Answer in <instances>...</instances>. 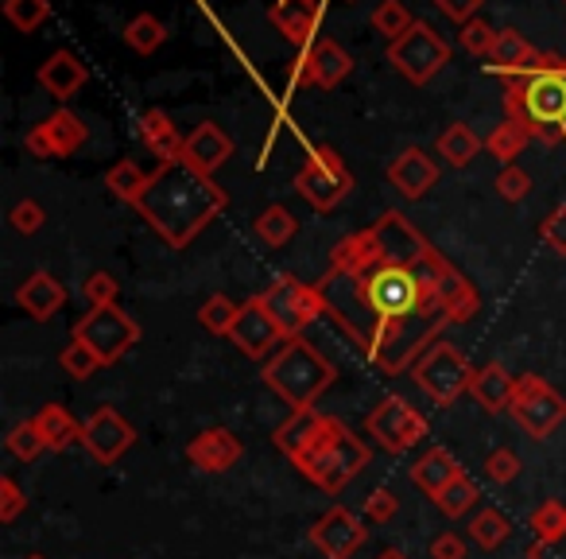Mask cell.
Wrapping results in <instances>:
<instances>
[{
  "label": "cell",
  "instance_id": "43",
  "mask_svg": "<svg viewBox=\"0 0 566 559\" xmlns=\"http://www.w3.org/2000/svg\"><path fill=\"white\" fill-rule=\"evenodd\" d=\"M520 470H524V463H520V455L512 447L489 451V458H485V478L489 482H496V486H509V482L520 478Z\"/></svg>",
  "mask_w": 566,
  "mask_h": 559
},
{
  "label": "cell",
  "instance_id": "7",
  "mask_svg": "<svg viewBox=\"0 0 566 559\" xmlns=\"http://www.w3.org/2000/svg\"><path fill=\"white\" fill-rule=\"evenodd\" d=\"M473 373H478V370H473V365L465 362V358L458 354L447 339H439L416 365H411V377H416V385L423 389V393L431 396L439 408H450L458 396L470 393Z\"/></svg>",
  "mask_w": 566,
  "mask_h": 559
},
{
  "label": "cell",
  "instance_id": "26",
  "mask_svg": "<svg viewBox=\"0 0 566 559\" xmlns=\"http://www.w3.org/2000/svg\"><path fill=\"white\" fill-rule=\"evenodd\" d=\"M86 79H90L86 66H82V59L71 55V51H55V55L40 66V86L48 90L51 97H59V102L78 94V90L86 86Z\"/></svg>",
  "mask_w": 566,
  "mask_h": 559
},
{
  "label": "cell",
  "instance_id": "45",
  "mask_svg": "<svg viewBox=\"0 0 566 559\" xmlns=\"http://www.w3.org/2000/svg\"><path fill=\"white\" fill-rule=\"evenodd\" d=\"M493 43H496V32L485 24V20H470V24H462V32H458V48L470 51V55H493Z\"/></svg>",
  "mask_w": 566,
  "mask_h": 559
},
{
  "label": "cell",
  "instance_id": "30",
  "mask_svg": "<svg viewBox=\"0 0 566 559\" xmlns=\"http://www.w3.org/2000/svg\"><path fill=\"white\" fill-rule=\"evenodd\" d=\"M485 148V141H481L478 133H473L470 125H462V121H454V125H447V133L439 136V156L447 159L450 167H465L473 164V156Z\"/></svg>",
  "mask_w": 566,
  "mask_h": 559
},
{
  "label": "cell",
  "instance_id": "36",
  "mask_svg": "<svg viewBox=\"0 0 566 559\" xmlns=\"http://www.w3.org/2000/svg\"><path fill=\"white\" fill-rule=\"evenodd\" d=\"M4 447H9V455L20 458V463H35V458L48 451V443H43L35 420H24V424H17L9 435H4Z\"/></svg>",
  "mask_w": 566,
  "mask_h": 559
},
{
  "label": "cell",
  "instance_id": "10",
  "mask_svg": "<svg viewBox=\"0 0 566 559\" xmlns=\"http://www.w3.org/2000/svg\"><path fill=\"white\" fill-rule=\"evenodd\" d=\"M74 339L86 342L105 365H113L140 342V323H136L125 308H117V303H109V308H90L86 315L74 323Z\"/></svg>",
  "mask_w": 566,
  "mask_h": 559
},
{
  "label": "cell",
  "instance_id": "22",
  "mask_svg": "<svg viewBox=\"0 0 566 559\" xmlns=\"http://www.w3.org/2000/svg\"><path fill=\"white\" fill-rule=\"evenodd\" d=\"M268 20H272V28H280V35L292 43V48L311 51V40H315V32H318L323 9L307 4V0H275L272 9H268Z\"/></svg>",
  "mask_w": 566,
  "mask_h": 559
},
{
  "label": "cell",
  "instance_id": "42",
  "mask_svg": "<svg viewBox=\"0 0 566 559\" xmlns=\"http://www.w3.org/2000/svg\"><path fill=\"white\" fill-rule=\"evenodd\" d=\"M82 296H86L90 308H109V303H117L120 296V280L113 272H90L86 280H82Z\"/></svg>",
  "mask_w": 566,
  "mask_h": 559
},
{
  "label": "cell",
  "instance_id": "35",
  "mask_svg": "<svg viewBox=\"0 0 566 559\" xmlns=\"http://www.w3.org/2000/svg\"><path fill=\"white\" fill-rule=\"evenodd\" d=\"M470 536H473V544H478V548L496 551L512 536V520L504 517L501 509H481L478 517L470 520Z\"/></svg>",
  "mask_w": 566,
  "mask_h": 559
},
{
  "label": "cell",
  "instance_id": "13",
  "mask_svg": "<svg viewBox=\"0 0 566 559\" xmlns=\"http://www.w3.org/2000/svg\"><path fill=\"white\" fill-rule=\"evenodd\" d=\"M133 443L136 427L109 404H102V408L82 420V447L94 455V463L113 466L117 458H125V451H133Z\"/></svg>",
  "mask_w": 566,
  "mask_h": 559
},
{
  "label": "cell",
  "instance_id": "33",
  "mask_svg": "<svg viewBox=\"0 0 566 559\" xmlns=\"http://www.w3.org/2000/svg\"><path fill=\"white\" fill-rule=\"evenodd\" d=\"M167 40V24L151 12H140L125 24V43L136 51V55H151L156 48H164Z\"/></svg>",
  "mask_w": 566,
  "mask_h": 559
},
{
  "label": "cell",
  "instance_id": "3",
  "mask_svg": "<svg viewBox=\"0 0 566 559\" xmlns=\"http://www.w3.org/2000/svg\"><path fill=\"white\" fill-rule=\"evenodd\" d=\"M226 206V187H218L213 175L195 172L187 159H179V164H159L151 172V183L136 210L171 249H187Z\"/></svg>",
  "mask_w": 566,
  "mask_h": 559
},
{
  "label": "cell",
  "instance_id": "34",
  "mask_svg": "<svg viewBox=\"0 0 566 559\" xmlns=\"http://www.w3.org/2000/svg\"><path fill=\"white\" fill-rule=\"evenodd\" d=\"M295 229H300V221H295V214L287 206H268L256 218V237L264 245H272V249H283L295 237Z\"/></svg>",
  "mask_w": 566,
  "mask_h": 559
},
{
  "label": "cell",
  "instance_id": "19",
  "mask_svg": "<svg viewBox=\"0 0 566 559\" xmlns=\"http://www.w3.org/2000/svg\"><path fill=\"white\" fill-rule=\"evenodd\" d=\"M66 300H71V296H66V284L59 280V276H51L48 268H35L32 276H24V284L17 288L20 311H28L35 323H51V319L66 308Z\"/></svg>",
  "mask_w": 566,
  "mask_h": 559
},
{
  "label": "cell",
  "instance_id": "46",
  "mask_svg": "<svg viewBox=\"0 0 566 559\" xmlns=\"http://www.w3.org/2000/svg\"><path fill=\"white\" fill-rule=\"evenodd\" d=\"M496 195H501L504 203H520V198L532 195V175H527L524 167L509 164L501 175H496Z\"/></svg>",
  "mask_w": 566,
  "mask_h": 559
},
{
  "label": "cell",
  "instance_id": "39",
  "mask_svg": "<svg viewBox=\"0 0 566 559\" xmlns=\"http://www.w3.org/2000/svg\"><path fill=\"white\" fill-rule=\"evenodd\" d=\"M411 24H416V20L403 9V0H380L377 9H373V28H377L380 35H388V43L400 40Z\"/></svg>",
  "mask_w": 566,
  "mask_h": 559
},
{
  "label": "cell",
  "instance_id": "57",
  "mask_svg": "<svg viewBox=\"0 0 566 559\" xmlns=\"http://www.w3.org/2000/svg\"><path fill=\"white\" fill-rule=\"evenodd\" d=\"M563 4H566V0H563Z\"/></svg>",
  "mask_w": 566,
  "mask_h": 559
},
{
  "label": "cell",
  "instance_id": "53",
  "mask_svg": "<svg viewBox=\"0 0 566 559\" xmlns=\"http://www.w3.org/2000/svg\"><path fill=\"white\" fill-rule=\"evenodd\" d=\"M377 559H408V551H400V548H380Z\"/></svg>",
  "mask_w": 566,
  "mask_h": 559
},
{
  "label": "cell",
  "instance_id": "12",
  "mask_svg": "<svg viewBox=\"0 0 566 559\" xmlns=\"http://www.w3.org/2000/svg\"><path fill=\"white\" fill-rule=\"evenodd\" d=\"M365 432L373 435L380 451L388 455H403V451L419 447L427 439V420L423 412L411 408L403 396H385L377 408L365 416Z\"/></svg>",
  "mask_w": 566,
  "mask_h": 559
},
{
  "label": "cell",
  "instance_id": "48",
  "mask_svg": "<svg viewBox=\"0 0 566 559\" xmlns=\"http://www.w3.org/2000/svg\"><path fill=\"white\" fill-rule=\"evenodd\" d=\"M24 509H28V494L20 489V482L12 478V474H4V478H0V520L12 525Z\"/></svg>",
  "mask_w": 566,
  "mask_h": 559
},
{
  "label": "cell",
  "instance_id": "31",
  "mask_svg": "<svg viewBox=\"0 0 566 559\" xmlns=\"http://www.w3.org/2000/svg\"><path fill=\"white\" fill-rule=\"evenodd\" d=\"M478 501H481V486L470 478V474H458V478L450 482L439 497H434V509H439L442 517L458 520V517H465V513H470Z\"/></svg>",
  "mask_w": 566,
  "mask_h": 559
},
{
  "label": "cell",
  "instance_id": "54",
  "mask_svg": "<svg viewBox=\"0 0 566 559\" xmlns=\"http://www.w3.org/2000/svg\"><path fill=\"white\" fill-rule=\"evenodd\" d=\"M307 4H318V9H323V4H326V0H307Z\"/></svg>",
  "mask_w": 566,
  "mask_h": 559
},
{
  "label": "cell",
  "instance_id": "37",
  "mask_svg": "<svg viewBox=\"0 0 566 559\" xmlns=\"http://www.w3.org/2000/svg\"><path fill=\"white\" fill-rule=\"evenodd\" d=\"M237 315H241V303H233L229 296H210V300L202 303V311H198V319H202V327L210 334H226L229 339V331H233V323H237Z\"/></svg>",
  "mask_w": 566,
  "mask_h": 559
},
{
  "label": "cell",
  "instance_id": "16",
  "mask_svg": "<svg viewBox=\"0 0 566 559\" xmlns=\"http://www.w3.org/2000/svg\"><path fill=\"white\" fill-rule=\"evenodd\" d=\"M311 544L323 551L326 559H349L365 540H369V528H365V517H357L346 505H334L323 517L311 525Z\"/></svg>",
  "mask_w": 566,
  "mask_h": 559
},
{
  "label": "cell",
  "instance_id": "41",
  "mask_svg": "<svg viewBox=\"0 0 566 559\" xmlns=\"http://www.w3.org/2000/svg\"><path fill=\"white\" fill-rule=\"evenodd\" d=\"M532 532H535V540H563L566 536V505L563 501H543L539 509L532 513Z\"/></svg>",
  "mask_w": 566,
  "mask_h": 559
},
{
  "label": "cell",
  "instance_id": "20",
  "mask_svg": "<svg viewBox=\"0 0 566 559\" xmlns=\"http://www.w3.org/2000/svg\"><path fill=\"white\" fill-rule=\"evenodd\" d=\"M551 63H558V59L539 55V51H535L532 43L524 40V35L512 32V28H504V32H496L493 55H489L485 71L512 79V74H532V71H539V66H551Z\"/></svg>",
  "mask_w": 566,
  "mask_h": 559
},
{
  "label": "cell",
  "instance_id": "28",
  "mask_svg": "<svg viewBox=\"0 0 566 559\" xmlns=\"http://www.w3.org/2000/svg\"><path fill=\"white\" fill-rule=\"evenodd\" d=\"M32 420H35V427H40L48 451H59V455H63V451H71L74 443H82V424L63 408V404H43Z\"/></svg>",
  "mask_w": 566,
  "mask_h": 559
},
{
  "label": "cell",
  "instance_id": "38",
  "mask_svg": "<svg viewBox=\"0 0 566 559\" xmlns=\"http://www.w3.org/2000/svg\"><path fill=\"white\" fill-rule=\"evenodd\" d=\"M4 17L17 32H35L40 24H48L51 0H4Z\"/></svg>",
  "mask_w": 566,
  "mask_h": 559
},
{
  "label": "cell",
  "instance_id": "5",
  "mask_svg": "<svg viewBox=\"0 0 566 559\" xmlns=\"http://www.w3.org/2000/svg\"><path fill=\"white\" fill-rule=\"evenodd\" d=\"M264 385L295 408H315V401L334 385V365L307 339H287L260 370Z\"/></svg>",
  "mask_w": 566,
  "mask_h": 559
},
{
  "label": "cell",
  "instance_id": "32",
  "mask_svg": "<svg viewBox=\"0 0 566 559\" xmlns=\"http://www.w3.org/2000/svg\"><path fill=\"white\" fill-rule=\"evenodd\" d=\"M527 141H532V133H527L524 125H520L516 117H504L501 125L493 128V133H489V141H485V148L493 152L496 159H501L504 167L512 164V159L520 156V152L527 148Z\"/></svg>",
  "mask_w": 566,
  "mask_h": 559
},
{
  "label": "cell",
  "instance_id": "40",
  "mask_svg": "<svg viewBox=\"0 0 566 559\" xmlns=\"http://www.w3.org/2000/svg\"><path fill=\"white\" fill-rule=\"evenodd\" d=\"M59 365H63V373H71L74 381H86V377H94L97 370H105V362L94 354V350L86 346V342H78V339H71V346L59 354Z\"/></svg>",
  "mask_w": 566,
  "mask_h": 559
},
{
  "label": "cell",
  "instance_id": "18",
  "mask_svg": "<svg viewBox=\"0 0 566 559\" xmlns=\"http://www.w3.org/2000/svg\"><path fill=\"white\" fill-rule=\"evenodd\" d=\"M388 183H392L396 195H403L408 203H419L427 190L439 187V164L423 148H403L388 164Z\"/></svg>",
  "mask_w": 566,
  "mask_h": 559
},
{
  "label": "cell",
  "instance_id": "47",
  "mask_svg": "<svg viewBox=\"0 0 566 559\" xmlns=\"http://www.w3.org/2000/svg\"><path fill=\"white\" fill-rule=\"evenodd\" d=\"M539 241L547 245L555 257H566V203L555 206V210L539 221Z\"/></svg>",
  "mask_w": 566,
  "mask_h": 559
},
{
  "label": "cell",
  "instance_id": "52",
  "mask_svg": "<svg viewBox=\"0 0 566 559\" xmlns=\"http://www.w3.org/2000/svg\"><path fill=\"white\" fill-rule=\"evenodd\" d=\"M527 559H566V536L563 540H535L532 548H527Z\"/></svg>",
  "mask_w": 566,
  "mask_h": 559
},
{
  "label": "cell",
  "instance_id": "11",
  "mask_svg": "<svg viewBox=\"0 0 566 559\" xmlns=\"http://www.w3.org/2000/svg\"><path fill=\"white\" fill-rule=\"evenodd\" d=\"M260 303L268 308V315L275 319V327L283 331V339H303L311 323L323 315V296L315 284H303L295 276H280L260 292Z\"/></svg>",
  "mask_w": 566,
  "mask_h": 559
},
{
  "label": "cell",
  "instance_id": "8",
  "mask_svg": "<svg viewBox=\"0 0 566 559\" xmlns=\"http://www.w3.org/2000/svg\"><path fill=\"white\" fill-rule=\"evenodd\" d=\"M349 190H354V175H349V167L342 164L338 152L326 148V144L311 148L307 164H303L300 175H295V195H300L311 210L326 214V210H334Z\"/></svg>",
  "mask_w": 566,
  "mask_h": 559
},
{
  "label": "cell",
  "instance_id": "1",
  "mask_svg": "<svg viewBox=\"0 0 566 559\" xmlns=\"http://www.w3.org/2000/svg\"><path fill=\"white\" fill-rule=\"evenodd\" d=\"M315 288L323 315L385 377L411 373L447 327L470 323L481 311L473 280L439 249L419 260H388L369 226L334 245L331 268Z\"/></svg>",
  "mask_w": 566,
  "mask_h": 559
},
{
  "label": "cell",
  "instance_id": "55",
  "mask_svg": "<svg viewBox=\"0 0 566 559\" xmlns=\"http://www.w3.org/2000/svg\"><path fill=\"white\" fill-rule=\"evenodd\" d=\"M24 559H48V556H35V551H32V556H24Z\"/></svg>",
  "mask_w": 566,
  "mask_h": 559
},
{
  "label": "cell",
  "instance_id": "27",
  "mask_svg": "<svg viewBox=\"0 0 566 559\" xmlns=\"http://www.w3.org/2000/svg\"><path fill=\"white\" fill-rule=\"evenodd\" d=\"M512 393H516V377H512V373L504 370L501 362H489V365H481V370L473 373L470 396L485 412H509Z\"/></svg>",
  "mask_w": 566,
  "mask_h": 559
},
{
  "label": "cell",
  "instance_id": "6",
  "mask_svg": "<svg viewBox=\"0 0 566 559\" xmlns=\"http://www.w3.org/2000/svg\"><path fill=\"white\" fill-rule=\"evenodd\" d=\"M509 412L527 439H547L558 432V424H566V396L551 389L539 373H524V377H516Z\"/></svg>",
  "mask_w": 566,
  "mask_h": 559
},
{
  "label": "cell",
  "instance_id": "21",
  "mask_svg": "<svg viewBox=\"0 0 566 559\" xmlns=\"http://www.w3.org/2000/svg\"><path fill=\"white\" fill-rule=\"evenodd\" d=\"M187 458L202 474H226L241 458V439L229 427H206L187 443Z\"/></svg>",
  "mask_w": 566,
  "mask_h": 559
},
{
  "label": "cell",
  "instance_id": "4",
  "mask_svg": "<svg viewBox=\"0 0 566 559\" xmlns=\"http://www.w3.org/2000/svg\"><path fill=\"white\" fill-rule=\"evenodd\" d=\"M504 105L509 117H516L532 133V141H566V63L558 59L532 74H512Z\"/></svg>",
  "mask_w": 566,
  "mask_h": 559
},
{
  "label": "cell",
  "instance_id": "9",
  "mask_svg": "<svg viewBox=\"0 0 566 559\" xmlns=\"http://www.w3.org/2000/svg\"><path fill=\"white\" fill-rule=\"evenodd\" d=\"M388 63H392L408 82H416V86H427V82H431L434 74H439L442 66L450 63V43L442 40V35L434 32L431 24L416 20V24H411L408 32L400 35V40L388 43Z\"/></svg>",
  "mask_w": 566,
  "mask_h": 559
},
{
  "label": "cell",
  "instance_id": "14",
  "mask_svg": "<svg viewBox=\"0 0 566 559\" xmlns=\"http://www.w3.org/2000/svg\"><path fill=\"white\" fill-rule=\"evenodd\" d=\"M86 141H90L86 121L71 110H59V113H51L48 121L28 128L24 148L32 152L35 159H63V156H74Z\"/></svg>",
  "mask_w": 566,
  "mask_h": 559
},
{
  "label": "cell",
  "instance_id": "15",
  "mask_svg": "<svg viewBox=\"0 0 566 559\" xmlns=\"http://www.w3.org/2000/svg\"><path fill=\"white\" fill-rule=\"evenodd\" d=\"M349 74H354V55L334 40H318L311 51H300V59L292 63L295 86L334 90V86H342Z\"/></svg>",
  "mask_w": 566,
  "mask_h": 559
},
{
  "label": "cell",
  "instance_id": "17",
  "mask_svg": "<svg viewBox=\"0 0 566 559\" xmlns=\"http://www.w3.org/2000/svg\"><path fill=\"white\" fill-rule=\"evenodd\" d=\"M229 342H233L244 358L260 362V358L275 354L287 339H283V331L275 327V319L268 315V308L260 303V296H252L249 303H241V315H237L233 331H229Z\"/></svg>",
  "mask_w": 566,
  "mask_h": 559
},
{
  "label": "cell",
  "instance_id": "56",
  "mask_svg": "<svg viewBox=\"0 0 566 559\" xmlns=\"http://www.w3.org/2000/svg\"><path fill=\"white\" fill-rule=\"evenodd\" d=\"M346 4H349V0H346Z\"/></svg>",
  "mask_w": 566,
  "mask_h": 559
},
{
  "label": "cell",
  "instance_id": "44",
  "mask_svg": "<svg viewBox=\"0 0 566 559\" xmlns=\"http://www.w3.org/2000/svg\"><path fill=\"white\" fill-rule=\"evenodd\" d=\"M400 513V497L392 494L388 486H377L369 497L361 501V517L365 520H373V525H388V520Z\"/></svg>",
  "mask_w": 566,
  "mask_h": 559
},
{
  "label": "cell",
  "instance_id": "29",
  "mask_svg": "<svg viewBox=\"0 0 566 559\" xmlns=\"http://www.w3.org/2000/svg\"><path fill=\"white\" fill-rule=\"evenodd\" d=\"M151 183V172H144L136 159H120V164H113L109 172H105V187H109L113 198H120V203H140V195L148 190Z\"/></svg>",
  "mask_w": 566,
  "mask_h": 559
},
{
  "label": "cell",
  "instance_id": "51",
  "mask_svg": "<svg viewBox=\"0 0 566 559\" xmlns=\"http://www.w3.org/2000/svg\"><path fill=\"white\" fill-rule=\"evenodd\" d=\"M434 4H439L454 24H470V20H478V12H481L485 0H434Z\"/></svg>",
  "mask_w": 566,
  "mask_h": 559
},
{
  "label": "cell",
  "instance_id": "49",
  "mask_svg": "<svg viewBox=\"0 0 566 559\" xmlns=\"http://www.w3.org/2000/svg\"><path fill=\"white\" fill-rule=\"evenodd\" d=\"M9 221H12V229H17V234L32 237V234H40V229H43V221H48V214H43V206H40V203H32V198H24V203L12 206Z\"/></svg>",
  "mask_w": 566,
  "mask_h": 559
},
{
  "label": "cell",
  "instance_id": "25",
  "mask_svg": "<svg viewBox=\"0 0 566 559\" xmlns=\"http://www.w3.org/2000/svg\"><path fill=\"white\" fill-rule=\"evenodd\" d=\"M458 474H465V470L458 466V458L450 455L447 447H427L423 455L411 463V482H416L431 501L458 478Z\"/></svg>",
  "mask_w": 566,
  "mask_h": 559
},
{
  "label": "cell",
  "instance_id": "24",
  "mask_svg": "<svg viewBox=\"0 0 566 559\" xmlns=\"http://www.w3.org/2000/svg\"><path fill=\"white\" fill-rule=\"evenodd\" d=\"M136 133H140V144L159 159V164H179L182 159L187 136H179L175 121L167 117L164 110H144L140 121H136Z\"/></svg>",
  "mask_w": 566,
  "mask_h": 559
},
{
  "label": "cell",
  "instance_id": "50",
  "mask_svg": "<svg viewBox=\"0 0 566 559\" xmlns=\"http://www.w3.org/2000/svg\"><path fill=\"white\" fill-rule=\"evenodd\" d=\"M427 551H431V559H465V540L454 532H442L427 544Z\"/></svg>",
  "mask_w": 566,
  "mask_h": 559
},
{
  "label": "cell",
  "instance_id": "23",
  "mask_svg": "<svg viewBox=\"0 0 566 559\" xmlns=\"http://www.w3.org/2000/svg\"><path fill=\"white\" fill-rule=\"evenodd\" d=\"M229 156H233V141H229L226 128L213 125V121H202V125L187 136V148H182V159L202 175H213Z\"/></svg>",
  "mask_w": 566,
  "mask_h": 559
},
{
  "label": "cell",
  "instance_id": "2",
  "mask_svg": "<svg viewBox=\"0 0 566 559\" xmlns=\"http://www.w3.org/2000/svg\"><path fill=\"white\" fill-rule=\"evenodd\" d=\"M272 443L275 451L292 458L295 470L311 486H318L331 497H338L373 458L361 435H354L338 416H326L318 408H295L272 432Z\"/></svg>",
  "mask_w": 566,
  "mask_h": 559
}]
</instances>
